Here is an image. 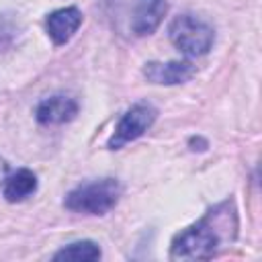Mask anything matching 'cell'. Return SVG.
<instances>
[{
    "label": "cell",
    "instance_id": "obj_1",
    "mask_svg": "<svg viewBox=\"0 0 262 262\" xmlns=\"http://www.w3.org/2000/svg\"><path fill=\"white\" fill-rule=\"evenodd\" d=\"M237 229L239 219L235 201L225 199L172 237L170 260H209L235 242Z\"/></svg>",
    "mask_w": 262,
    "mask_h": 262
},
{
    "label": "cell",
    "instance_id": "obj_2",
    "mask_svg": "<svg viewBox=\"0 0 262 262\" xmlns=\"http://www.w3.org/2000/svg\"><path fill=\"white\" fill-rule=\"evenodd\" d=\"M121 192L123 186L117 178H98L72 188L63 199V207L82 215H106L119 203Z\"/></svg>",
    "mask_w": 262,
    "mask_h": 262
},
{
    "label": "cell",
    "instance_id": "obj_3",
    "mask_svg": "<svg viewBox=\"0 0 262 262\" xmlns=\"http://www.w3.org/2000/svg\"><path fill=\"white\" fill-rule=\"evenodd\" d=\"M168 37L172 45L186 57H201L209 53L215 43V29L201 16L194 14H178L170 27Z\"/></svg>",
    "mask_w": 262,
    "mask_h": 262
},
{
    "label": "cell",
    "instance_id": "obj_4",
    "mask_svg": "<svg viewBox=\"0 0 262 262\" xmlns=\"http://www.w3.org/2000/svg\"><path fill=\"white\" fill-rule=\"evenodd\" d=\"M158 119V108L151 102H135L131 104L123 117L119 119L113 135L106 141L108 149H121L123 145H127L129 141L139 139Z\"/></svg>",
    "mask_w": 262,
    "mask_h": 262
},
{
    "label": "cell",
    "instance_id": "obj_5",
    "mask_svg": "<svg viewBox=\"0 0 262 262\" xmlns=\"http://www.w3.org/2000/svg\"><path fill=\"white\" fill-rule=\"evenodd\" d=\"M80 104L76 98L66 94H53L43 98L35 108V119L39 125H63L76 119Z\"/></svg>",
    "mask_w": 262,
    "mask_h": 262
},
{
    "label": "cell",
    "instance_id": "obj_6",
    "mask_svg": "<svg viewBox=\"0 0 262 262\" xmlns=\"http://www.w3.org/2000/svg\"><path fill=\"white\" fill-rule=\"evenodd\" d=\"M196 74V68L188 61H147L143 68V76L154 84L176 86L188 82Z\"/></svg>",
    "mask_w": 262,
    "mask_h": 262
},
{
    "label": "cell",
    "instance_id": "obj_7",
    "mask_svg": "<svg viewBox=\"0 0 262 262\" xmlns=\"http://www.w3.org/2000/svg\"><path fill=\"white\" fill-rule=\"evenodd\" d=\"M80 25H82V10L78 6L57 8V10L49 12L45 18L47 35L51 37V41L55 45L68 43L74 37V33L80 29Z\"/></svg>",
    "mask_w": 262,
    "mask_h": 262
},
{
    "label": "cell",
    "instance_id": "obj_8",
    "mask_svg": "<svg viewBox=\"0 0 262 262\" xmlns=\"http://www.w3.org/2000/svg\"><path fill=\"white\" fill-rule=\"evenodd\" d=\"M168 10L166 0H137L131 14V31L137 37L151 35L164 20Z\"/></svg>",
    "mask_w": 262,
    "mask_h": 262
},
{
    "label": "cell",
    "instance_id": "obj_9",
    "mask_svg": "<svg viewBox=\"0 0 262 262\" xmlns=\"http://www.w3.org/2000/svg\"><path fill=\"white\" fill-rule=\"evenodd\" d=\"M35 190H37V176L29 168H18L10 176L6 174L2 182V194L8 203H20L31 194H35Z\"/></svg>",
    "mask_w": 262,
    "mask_h": 262
},
{
    "label": "cell",
    "instance_id": "obj_10",
    "mask_svg": "<svg viewBox=\"0 0 262 262\" xmlns=\"http://www.w3.org/2000/svg\"><path fill=\"white\" fill-rule=\"evenodd\" d=\"M100 256H102V252H100V246L96 242L80 239V242H72V244L63 246L51 258L53 260H72V262H94Z\"/></svg>",
    "mask_w": 262,
    "mask_h": 262
},
{
    "label": "cell",
    "instance_id": "obj_11",
    "mask_svg": "<svg viewBox=\"0 0 262 262\" xmlns=\"http://www.w3.org/2000/svg\"><path fill=\"white\" fill-rule=\"evenodd\" d=\"M6 174H8V164H6V160H4V158H0V184L4 182Z\"/></svg>",
    "mask_w": 262,
    "mask_h": 262
}]
</instances>
